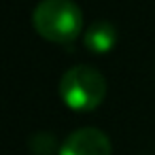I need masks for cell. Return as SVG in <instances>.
I'll list each match as a JSON object with an SVG mask.
<instances>
[{"label":"cell","instance_id":"1","mask_svg":"<svg viewBox=\"0 0 155 155\" xmlns=\"http://www.w3.org/2000/svg\"><path fill=\"white\" fill-rule=\"evenodd\" d=\"M32 26L45 41L70 45L83 32V11L72 0H41L32 11Z\"/></svg>","mask_w":155,"mask_h":155},{"label":"cell","instance_id":"2","mask_svg":"<svg viewBox=\"0 0 155 155\" xmlns=\"http://www.w3.org/2000/svg\"><path fill=\"white\" fill-rule=\"evenodd\" d=\"M106 96V79L94 66H72L60 79V98L62 102L79 113L94 110L102 104Z\"/></svg>","mask_w":155,"mask_h":155},{"label":"cell","instance_id":"3","mask_svg":"<svg viewBox=\"0 0 155 155\" xmlns=\"http://www.w3.org/2000/svg\"><path fill=\"white\" fill-rule=\"evenodd\" d=\"M108 136L98 127H79L60 147V155H110Z\"/></svg>","mask_w":155,"mask_h":155},{"label":"cell","instance_id":"4","mask_svg":"<svg viewBox=\"0 0 155 155\" xmlns=\"http://www.w3.org/2000/svg\"><path fill=\"white\" fill-rule=\"evenodd\" d=\"M119 41V32L110 21H94L85 32H83V45L91 53H108Z\"/></svg>","mask_w":155,"mask_h":155},{"label":"cell","instance_id":"5","mask_svg":"<svg viewBox=\"0 0 155 155\" xmlns=\"http://www.w3.org/2000/svg\"><path fill=\"white\" fill-rule=\"evenodd\" d=\"M30 149H32L34 155H51V153H55V151L60 153L58 140H55V136L49 134V132H38V134H34V136L30 138Z\"/></svg>","mask_w":155,"mask_h":155}]
</instances>
